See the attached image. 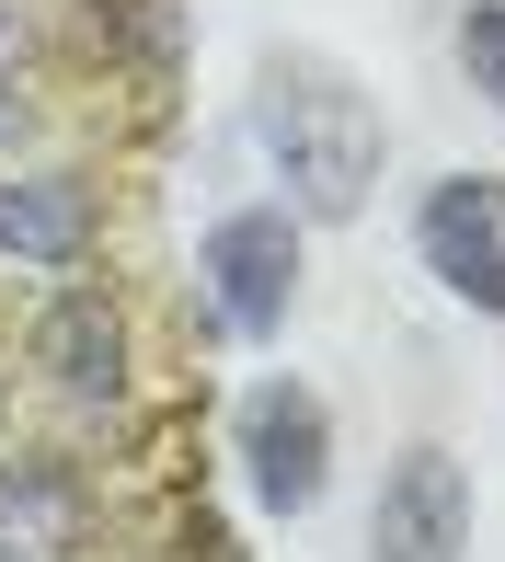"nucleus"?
<instances>
[{"label": "nucleus", "instance_id": "obj_1", "mask_svg": "<svg viewBox=\"0 0 505 562\" xmlns=\"http://www.w3.org/2000/svg\"><path fill=\"white\" fill-rule=\"evenodd\" d=\"M252 149H265L276 207L299 229H345V218H368L379 172H391V115L334 46L276 35L252 58Z\"/></svg>", "mask_w": 505, "mask_h": 562}, {"label": "nucleus", "instance_id": "obj_4", "mask_svg": "<svg viewBox=\"0 0 505 562\" xmlns=\"http://www.w3.org/2000/svg\"><path fill=\"white\" fill-rule=\"evenodd\" d=\"M23 368L69 402V414H126L138 391V334H126V299L92 288V276H58L23 322Z\"/></svg>", "mask_w": 505, "mask_h": 562}, {"label": "nucleus", "instance_id": "obj_8", "mask_svg": "<svg viewBox=\"0 0 505 562\" xmlns=\"http://www.w3.org/2000/svg\"><path fill=\"white\" fill-rule=\"evenodd\" d=\"M92 540V471L58 448H0V562H69Z\"/></svg>", "mask_w": 505, "mask_h": 562}, {"label": "nucleus", "instance_id": "obj_3", "mask_svg": "<svg viewBox=\"0 0 505 562\" xmlns=\"http://www.w3.org/2000/svg\"><path fill=\"white\" fill-rule=\"evenodd\" d=\"M299 276H311V229L276 207V195L218 207L207 241H195V288H207V311H218V334H231V345H276V334H288Z\"/></svg>", "mask_w": 505, "mask_h": 562}, {"label": "nucleus", "instance_id": "obj_10", "mask_svg": "<svg viewBox=\"0 0 505 562\" xmlns=\"http://www.w3.org/2000/svg\"><path fill=\"white\" fill-rule=\"evenodd\" d=\"M448 58H460V81L505 115V0H460V35H448Z\"/></svg>", "mask_w": 505, "mask_h": 562}, {"label": "nucleus", "instance_id": "obj_12", "mask_svg": "<svg viewBox=\"0 0 505 562\" xmlns=\"http://www.w3.org/2000/svg\"><path fill=\"white\" fill-rule=\"evenodd\" d=\"M23 58H35V35H23V12H12V0H0V81H12Z\"/></svg>", "mask_w": 505, "mask_h": 562}, {"label": "nucleus", "instance_id": "obj_7", "mask_svg": "<svg viewBox=\"0 0 505 562\" xmlns=\"http://www.w3.org/2000/svg\"><path fill=\"white\" fill-rule=\"evenodd\" d=\"M104 241V195L69 161H0V265L23 276H81Z\"/></svg>", "mask_w": 505, "mask_h": 562}, {"label": "nucleus", "instance_id": "obj_5", "mask_svg": "<svg viewBox=\"0 0 505 562\" xmlns=\"http://www.w3.org/2000/svg\"><path fill=\"white\" fill-rule=\"evenodd\" d=\"M483 540V494H471V459L414 437L379 459V494H368V562H471Z\"/></svg>", "mask_w": 505, "mask_h": 562}, {"label": "nucleus", "instance_id": "obj_2", "mask_svg": "<svg viewBox=\"0 0 505 562\" xmlns=\"http://www.w3.org/2000/svg\"><path fill=\"white\" fill-rule=\"evenodd\" d=\"M231 471H242V494L265 505L276 528H299L322 494H334V402H322L311 379L265 368L231 402Z\"/></svg>", "mask_w": 505, "mask_h": 562}, {"label": "nucleus", "instance_id": "obj_6", "mask_svg": "<svg viewBox=\"0 0 505 562\" xmlns=\"http://www.w3.org/2000/svg\"><path fill=\"white\" fill-rule=\"evenodd\" d=\"M414 265L471 322H505V172H437L414 195Z\"/></svg>", "mask_w": 505, "mask_h": 562}, {"label": "nucleus", "instance_id": "obj_11", "mask_svg": "<svg viewBox=\"0 0 505 562\" xmlns=\"http://www.w3.org/2000/svg\"><path fill=\"white\" fill-rule=\"evenodd\" d=\"M23 138H35V104H23V92L0 81V161H23Z\"/></svg>", "mask_w": 505, "mask_h": 562}, {"label": "nucleus", "instance_id": "obj_9", "mask_svg": "<svg viewBox=\"0 0 505 562\" xmlns=\"http://www.w3.org/2000/svg\"><path fill=\"white\" fill-rule=\"evenodd\" d=\"M92 23H104V46L138 69V81H184V46H195L184 0H92Z\"/></svg>", "mask_w": 505, "mask_h": 562}]
</instances>
